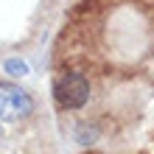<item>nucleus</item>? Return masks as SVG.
<instances>
[{
  "label": "nucleus",
  "mask_w": 154,
  "mask_h": 154,
  "mask_svg": "<svg viewBox=\"0 0 154 154\" xmlns=\"http://www.w3.org/2000/svg\"><path fill=\"white\" fill-rule=\"evenodd\" d=\"M6 70H8L11 76H25V73H28V65L20 62V59H8V62H6Z\"/></svg>",
  "instance_id": "nucleus-3"
},
{
  "label": "nucleus",
  "mask_w": 154,
  "mask_h": 154,
  "mask_svg": "<svg viewBox=\"0 0 154 154\" xmlns=\"http://www.w3.org/2000/svg\"><path fill=\"white\" fill-rule=\"evenodd\" d=\"M53 95H56L59 106L79 109V106H84L90 101V81H87L84 73H65L53 84Z\"/></svg>",
  "instance_id": "nucleus-1"
},
{
  "label": "nucleus",
  "mask_w": 154,
  "mask_h": 154,
  "mask_svg": "<svg viewBox=\"0 0 154 154\" xmlns=\"http://www.w3.org/2000/svg\"><path fill=\"white\" fill-rule=\"evenodd\" d=\"M34 112L31 95L17 84H0V118L3 121H20Z\"/></svg>",
  "instance_id": "nucleus-2"
}]
</instances>
